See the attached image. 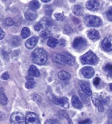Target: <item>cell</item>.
Wrapping results in <instances>:
<instances>
[{
  "mask_svg": "<svg viewBox=\"0 0 112 124\" xmlns=\"http://www.w3.org/2000/svg\"><path fill=\"white\" fill-rule=\"evenodd\" d=\"M92 101L96 107H98L99 112H104V107L110 102V97L105 93L101 94H95L92 95Z\"/></svg>",
  "mask_w": 112,
  "mask_h": 124,
  "instance_id": "cell-1",
  "label": "cell"
},
{
  "mask_svg": "<svg viewBox=\"0 0 112 124\" xmlns=\"http://www.w3.org/2000/svg\"><path fill=\"white\" fill-rule=\"evenodd\" d=\"M32 60L37 64L43 65L47 61V53L43 48H37L33 51L31 54Z\"/></svg>",
  "mask_w": 112,
  "mask_h": 124,
  "instance_id": "cell-2",
  "label": "cell"
},
{
  "mask_svg": "<svg viewBox=\"0 0 112 124\" xmlns=\"http://www.w3.org/2000/svg\"><path fill=\"white\" fill-rule=\"evenodd\" d=\"M53 60L60 64H69L70 66H73L75 64V59L72 55L69 54H57L55 53L53 55Z\"/></svg>",
  "mask_w": 112,
  "mask_h": 124,
  "instance_id": "cell-3",
  "label": "cell"
},
{
  "mask_svg": "<svg viewBox=\"0 0 112 124\" xmlns=\"http://www.w3.org/2000/svg\"><path fill=\"white\" fill-rule=\"evenodd\" d=\"M81 62L84 64H91V65H95L98 63V58L95 53L91 51L88 52L82 55L80 58Z\"/></svg>",
  "mask_w": 112,
  "mask_h": 124,
  "instance_id": "cell-4",
  "label": "cell"
},
{
  "mask_svg": "<svg viewBox=\"0 0 112 124\" xmlns=\"http://www.w3.org/2000/svg\"><path fill=\"white\" fill-rule=\"evenodd\" d=\"M84 23L89 27H99L102 25V20L95 16L88 15L84 18Z\"/></svg>",
  "mask_w": 112,
  "mask_h": 124,
  "instance_id": "cell-5",
  "label": "cell"
},
{
  "mask_svg": "<svg viewBox=\"0 0 112 124\" xmlns=\"http://www.w3.org/2000/svg\"><path fill=\"white\" fill-rule=\"evenodd\" d=\"M87 41L86 39H84L82 37H78L74 39L73 43H72V46L74 49H76V51H83L87 47Z\"/></svg>",
  "mask_w": 112,
  "mask_h": 124,
  "instance_id": "cell-6",
  "label": "cell"
},
{
  "mask_svg": "<svg viewBox=\"0 0 112 124\" xmlns=\"http://www.w3.org/2000/svg\"><path fill=\"white\" fill-rule=\"evenodd\" d=\"M50 100L52 101L53 103L57 105H60L63 107L65 108H68L69 107V100L65 97H63V98H57L55 96H53L52 95V97L50 98Z\"/></svg>",
  "mask_w": 112,
  "mask_h": 124,
  "instance_id": "cell-7",
  "label": "cell"
},
{
  "mask_svg": "<svg viewBox=\"0 0 112 124\" xmlns=\"http://www.w3.org/2000/svg\"><path fill=\"white\" fill-rule=\"evenodd\" d=\"M25 121L26 124H41L39 116L33 112H29L26 114Z\"/></svg>",
  "mask_w": 112,
  "mask_h": 124,
  "instance_id": "cell-8",
  "label": "cell"
},
{
  "mask_svg": "<svg viewBox=\"0 0 112 124\" xmlns=\"http://www.w3.org/2000/svg\"><path fill=\"white\" fill-rule=\"evenodd\" d=\"M24 122V117L20 112H14L10 116L11 124H23Z\"/></svg>",
  "mask_w": 112,
  "mask_h": 124,
  "instance_id": "cell-9",
  "label": "cell"
},
{
  "mask_svg": "<svg viewBox=\"0 0 112 124\" xmlns=\"http://www.w3.org/2000/svg\"><path fill=\"white\" fill-rule=\"evenodd\" d=\"M80 72L84 77L87 78V79H89V78L92 77L95 74V70L93 68L90 67V66L84 67L80 70Z\"/></svg>",
  "mask_w": 112,
  "mask_h": 124,
  "instance_id": "cell-10",
  "label": "cell"
},
{
  "mask_svg": "<svg viewBox=\"0 0 112 124\" xmlns=\"http://www.w3.org/2000/svg\"><path fill=\"white\" fill-rule=\"evenodd\" d=\"M86 7L87 9L91 11H96L100 8V3L98 1L90 0L86 3Z\"/></svg>",
  "mask_w": 112,
  "mask_h": 124,
  "instance_id": "cell-11",
  "label": "cell"
},
{
  "mask_svg": "<svg viewBox=\"0 0 112 124\" xmlns=\"http://www.w3.org/2000/svg\"><path fill=\"white\" fill-rule=\"evenodd\" d=\"M102 48L106 51L112 50V37H107L104 39L102 43Z\"/></svg>",
  "mask_w": 112,
  "mask_h": 124,
  "instance_id": "cell-12",
  "label": "cell"
},
{
  "mask_svg": "<svg viewBox=\"0 0 112 124\" xmlns=\"http://www.w3.org/2000/svg\"><path fill=\"white\" fill-rule=\"evenodd\" d=\"M39 41V38L37 37H33L27 40L26 42V46L27 48L28 49H32L35 47V46L37 45V42Z\"/></svg>",
  "mask_w": 112,
  "mask_h": 124,
  "instance_id": "cell-13",
  "label": "cell"
},
{
  "mask_svg": "<svg viewBox=\"0 0 112 124\" xmlns=\"http://www.w3.org/2000/svg\"><path fill=\"white\" fill-rule=\"evenodd\" d=\"M25 17L27 20H34L35 19L37 18V14L35 10H33L31 9H27L25 11L24 13Z\"/></svg>",
  "mask_w": 112,
  "mask_h": 124,
  "instance_id": "cell-14",
  "label": "cell"
},
{
  "mask_svg": "<svg viewBox=\"0 0 112 124\" xmlns=\"http://www.w3.org/2000/svg\"><path fill=\"white\" fill-rule=\"evenodd\" d=\"M87 37H89V39L95 41L100 39V34L98 33V31L92 29L87 32Z\"/></svg>",
  "mask_w": 112,
  "mask_h": 124,
  "instance_id": "cell-15",
  "label": "cell"
},
{
  "mask_svg": "<svg viewBox=\"0 0 112 124\" xmlns=\"http://www.w3.org/2000/svg\"><path fill=\"white\" fill-rule=\"evenodd\" d=\"M79 85L81 86L82 89V91L85 92L87 96H91L92 95V91L91 88H90L89 85L87 83V82H80L79 83Z\"/></svg>",
  "mask_w": 112,
  "mask_h": 124,
  "instance_id": "cell-16",
  "label": "cell"
},
{
  "mask_svg": "<svg viewBox=\"0 0 112 124\" xmlns=\"http://www.w3.org/2000/svg\"><path fill=\"white\" fill-rule=\"evenodd\" d=\"M72 105L74 107L77 108V109H81L83 107V104L80 100L76 96H74L72 98Z\"/></svg>",
  "mask_w": 112,
  "mask_h": 124,
  "instance_id": "cell-17",
  "label": "cell"
},
{
  "mask_svg": "<svg viewBox=\"0 0 112 124\" xmlns=\"http://www.w3.org/2000/svg\"><path fill=\"white\" fill-rule=\"evenodd\" d=\"M72 10L74 14L78 16H81L84 14V8H82V7L80 5H74L72 7Z\"/></svg>",
  "mask_w": 112,
  "mask_h": 124,
  "instance_id": "cell-18",
  "label": "cell"
},
{
  "mask_svg": "<svg viewBox=\"0 0 112 124\" xmlns=\"http://www.w3.org/2000/svg\"><path fill=\"white\" fill-rule=\"evenodd\" d=\"M28 73L29 75L32 76V77H39L40 76V71L36 66L33 65H31L29 68L28 70Z\"/></svg>",
  "mask_w": 112,
  "mask_h": 124,
  "instance_id": "cell-19",
  "label": "cell"
},
{
  "mask_svg": "<svg viewBox=\"0 0 112 124\" xmlns=\"http://www.w3.org/2000/svg\"><path fill=\"white\" fill-rule=\"evenodd\" d=\"M8 102V99L5 94L4 89L3 88H0V103L3 105H6Z\"/></svg>",
  "mask_w": 112,
  "mask_h": 124,
  "instance_id": "cell-20",
  "label": "cell"
},
{
  "mask_svg": "<svg viewBox=\"0 0 112 124\" xmlns=\"http://www.w3.org/2000/svg\"><path fill=\"white\" fill-rule=\"evenodd\" d=\"M58 77L61 80H68L70 79L71 75L69 72L64 70H61L58 73Z\"/></svg>",
  "mask_w": 112,
  "mask_h": 124,
  "instance_id": "cell-21",
  "label": "cell"
},
{
  "mask_svg": "<svg viewBox=\"0 0 112 124\" xmlns=\"http://www.w3.org/2000/svg\"><path fill=\"white\" fill-rule=\"evenodd\" d=\"M78 93H79V95L80 96V98L82 99V101L84 102V103L86 104V105H88V104L90 103V100L89 98V96H87V94L82 91V90H79L78 91Z\"/></svg>",
  "mask_w": 112,
  "mask_h": 124,
  "instance_id": "cell-22",
  "label": "cell"
},
{
  "mask_svg": "<svg viewBox=\"0 0 112 124\" xmlns=\"http://www.w3.org/2000/svg\"><path fill=\"white\" fill-rule=\"evenodd\" d=\"M52 35V34L49 30H44L41 32L40 36L43 40H48L50 38H51Z\"/></svg>",
  "mask_w": 112,
  "mask_h": 124,
  "instance_id": "cell-23",
  "label": "cell"
},
{
  "mask_svg": "<svg viewBox=\"0 0 112 124\" xmlns=\"http://www.w3.org/2000/svg\"><path fill=\"white\" fill-rule=\"evenodd\" d=\"M57 43H58V41L55 39H54V38H52V37L50 38L48 40V46H50L52 48L56 47V46L57 45Z\"/></svg>",
  "mask_w": 112,
  "mask_h": 124,
  "instance_id": "cell-24",
  "label": "cell"
},
{
  "mask_svg": "<svg viewBox=\"0 0 112 124\" xmlns=\"http://www.w3.org/2000/svg\"><path fill=\"white\" fill-rule=\"evenodd\" d=\"M29 8L33 10H35L38 9L40 7V4H39V1H32L29 3Z\"/></svg>",
  "mask_w": 112,
  "mask_h": 124,
  "instance_id": "cell-25",
  "label": "cell"
},
{
  "mask_svg": "<svg viewBox=\"0 0 112 124\" xmlns=\"http://www.w3.org/2000/svg\"><path fill=\"white\" fill-rule=\"evenodd\" d=\"M31 34L30 30L27 27H24L22 30V33H21V36L23 39H27V37H29Z\"/></svg>",
  "mask_w": 112,
  "mask_h": 124,
  "instance_id": "cell-26",
  "label": "cell"
},
{
  "mask_svg": "<svg viewBox=\"0 0 112 124\" xmlns=\"http://www.w3.org/2000/svg\"><path fill=\"white\" fill-rule=\"evenodd\" d=\"M104 70L110 76H112V64L108 63L104 66Z\"/></svg>",
  "mask_w": 112,
  "mask_h": 124,
  "instance_id": "cell-27",
  "label": "cell"
},
{
  "mask_svg": "<svg viewBox=\"0 0 112 124\" xmlns=\"http://www.w3.org/2000/svg\"><path fill=\"white\" fill-rule=\"evenodd\" d=\"M25 86L27 89H31L36 86V83L34 81H27Z\"/></svg>",
  "mask_w": 112,
  "mask_h": 124,
  "instance_id": "cell-28",
  "label": "cell"
},
{
  "mask_svg": "<svg viewBox=\"0 0 112 124\" xmlns=\"http://www.w3.org/2000/svg\"><path fill=\"white\" fill-rule=\"evenodd\" d=\"M61 113L62 116L67 120L68 124H73V123L72 122L71 119H70V118L69 116V114H68L67 112H66V111H65V110H62V111H61Z\"/></svg>",
  "mask_w": 112,
  "mask_h": 124,
  "instance_id": "cell-29",
  "label": "cell"
},
{
  "mask_svg": "<svg viewBox=\"0 0 112 124\" xmlns=\"http://www.w3.org/2000/svg\"><path fill=\"white\" fill-rule=\"evenodd\" d=\"M55 18L57 21H60V22H62L65 19V16L63 13H56L55 14Z\"/></svg>",
  "mask_w": 112,
  "mask_h": 124,
  "instance_id": "cell-30",
  "label": "cell"
},
{
  "mask_svg": "<svg viewBox=\"0 0 112 124\" xmlns=\"http://www.w3.org/2000/svg\"><path fill=\"white\" fill-rule=\"evenodd\" d=\"M5 24L7 25V26H11L12 25H14V20L11 18H7L4 21Z\"/></svg>",
  "mask_w": 112,
  "mask_h": 124,
  "instance_id": "cell-31",
  "label": "cell"
},
{
  "mask_svg": "<svg viewBox=\"0 0 112 124\" xmlns=\"http://www.w3.org/2000/svg\"><path fill=\"white\" fill-rule=\"evenodd\" d=\"M73 32V29H72V27L69 25H66L64 27V33L66 35H70Z\"/></svg>",
  "mask_w": 112,
  "mask_h": 124,
  "instance_id": "cell-32",
  "label": "cell"
},
{
  "mask_svg": "<svg viewBox=\"0 0 112 124\" xmlns=\"http://www.w3.org/2000/svg\"><path fill=\"white\" fill-rule=\"evenodd\" d=\"M106 16L110 21L112 22V7L108 8V10L106 11Z\"/></svg>",
  "mask_w": 112,
  "mask_h": 124,
  "instance_id": "cell-33",
  "label": "cell"
},
{
  "mask_svg": "<svg viewBox=\"0 0 112 124\" xmlns=\"http://www.w3.org/2000/svg\"><path fill=\"white\" fill-rule=\"evenodd\" d=\"M44 124H58V123H57V120L48 119V120L45 122Z\"/></svg>",
  "mask_w": 112,
  "mask_h": 124,
  "instance_id": "cell-34",
  "label": "cell"
},
{
  "mask_svg": "<svg viewBox=\"0 0 112 124\" xmlns=\"http://www.w3.org/2000/svg\"><path fill=\"white\" fill-rule=\"evenodd\" d=\"M1 79L7 80L9 79V73L7 72H5L4 73H3L2 75H1Z\"/></svg>",
  "mask_w": 112,
  "mask_h": 124,
  "instance_id": "cell-35",
  "label": "cell"
},
{
  "mask_svg": "<svg viewBox=\"0 0 112 124\" xmlns=\"http://www.w3.org/2000/svg\"><path fill=\"white\" fill-rule=\"evenodd\" d=\"M91 124V121L89 119H86V120H82L79 122V124Z\"/></svg>",
  "mask_w": 112,
  "mask_h": 124,
  "instance_id": "cell-36",
  "label": "cell"
},
{
  "mask_svg": "<svg viewBox=\"0 0 112 124\" xmlns=\"http://www.w3.org/2000/svg\"><path fill=\"white\" fill-rule=\"evenodd\" d=\"M34 28H35V31H40L41 29H43V27H42V25H41V23L39 22V23H37V24H35V27H34Z\"/></svg>",
  "mask_w": 112,
  "mask_h": 124,
  "instance_id": "cell-37",
  "label": "cell"
},
{
  "mask_svg": "<svg viewBox=\"0 0 112 124\" xmlns=\"http://www.w3.org/2000/svg\"><path fill=\"white\" fill-rule=\"evenodd\" d=\"M59 45L61 47H65L66 46V41L64 39H61L59 42Z\"/></svg>",
  "mask_w": 112,
  "mask_h": 124,
  "instance_id": "cell-38",
  "label": "cell"
},
{
  "mask_svg": "<svg viewBox=\"0 0 112 124\" xmlns=\"http://www.w3.org/2000/svg\"><path fill=\"white\" fill-rule=\"evenodd\" d=\"M100 79L98 78V77H96L95 79H94L93 81V83L94 85L95 86H98L99 84H100Z\"/></svg>",
  "mask_w": 112,
  "mask_h": 124,
  "instance_id": "cell-39",
  "label": "cell"
},
{
  "mask_svg": "<svg viewBox=\"0 0 112 124\" xmlns=\"http://www.w3.org/2000/svg\"><path fill=\"white\" fill-rule=\"evenodd\" d=\"M108 124H112V110L110 112V114L108 115Z\"/></svg>",
  "mask_w": 112,
  "mask_h": 124,
  "instance_id": "cell-40",
  "label": "cell"
},
{
  "mask_svg": "<svg viewBox=\"0 0 112 124\" xmlns=\"http://www.w3.org/2000/svg\"><path fill=\"white\" fill-rule=\"evenodd\" d=\"M5 37V33L3 29L0 27V40H2Z\"/></svg>",
  "mask_w": 112,
  "mask_h": 124,
  "instance_id": "cell-41",
  "label": "cell"
},
{
  "mask_svg": "<svg viewBox=\"0 0 112 124\" xmlns=\"http://www.w3.org/2000/svg\"><path fill=\"white\" fill-rule=\"evenodd\" d=\"M5 116L4 113H3L2 112H0V120H3L5 119Z\"/></svg>",
  "mask_w": 112,
  "mask_h": 124,
  "instance_id": "cell-42",
  "label": "cell"
},
{
  "mask_svg": "<svg viewBox=\"0 0 112 124\" xmlns=\"http://www.w3.org/2000/svg\"><path fill=\"white\" fill-rule=\"evenodd\" d=\"M26 79L27 80V81H34V79H33V77L31 76V75H29V76H27Z\"/></svg>",
  "mask_w": 112,
  "mask_h": 124,
  "instance_id": "cell-43",
  "label": "cell"
},
{
  "mask_svg": "<svg viewBox=\"0 0 112 124\" xmlns=\"http://www.w3.org/2000/svg\"><path fill=\"white\" fill-rule=\"evenodd\" d=\"M108 90H109L110 91L112 92V83H110L108 85Z\"/></svg>",
  "mask_w": 112,
  "mask_h": 124,
  "instance_id": "cell-44",
  "label": "cell"
},
{
  "mask_svg": "<svg viewBox=\"0 0 112 124\" xmlns=\"http://www.w3.org/2000/svg\"><path fill=\"white\" fill-rule=\"evenodd\" d=\"M50 1L49 0H48V1H42V2H43V3H48V2H49Z\"/></svg>",
  "mask_w": 112,
  "mask_h": 124,
  "instance_id": "cell-45",
  "label": "cell"
}]
</instances>
